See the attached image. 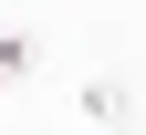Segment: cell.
I'll return each mask as SVG.
<instances>
[{
    "label": "cell",
    "instance_id": "cell-1",
    "mask_svg": "<svg viewBox=\"0 0 146 135\" xmlns=\"http://www.w3.org/2000/svg\"><path fill=\"white\" fill-rule=\"evenodd\" d=\"M73 114L94 135H136V83H125V73H84V83H73Z\"/></svg>",
    "mask_w": 146,
    "mask_h": 135
},
{
    "label": "cell",
    "instance_id": "cell-2",
    "mask_svg": "<svg viewBox=\"0 0 146 135\" xmlns=\"http://www.w3.org/2000/svg\"><path fill=\"white\" fill-rule=\"evenodd\" d=\"M21 73H31V42H21V31H0V83H21Z\"/></svg>",
    "mask_w": 146,
    "mask_h": 135
}]
</instances>
